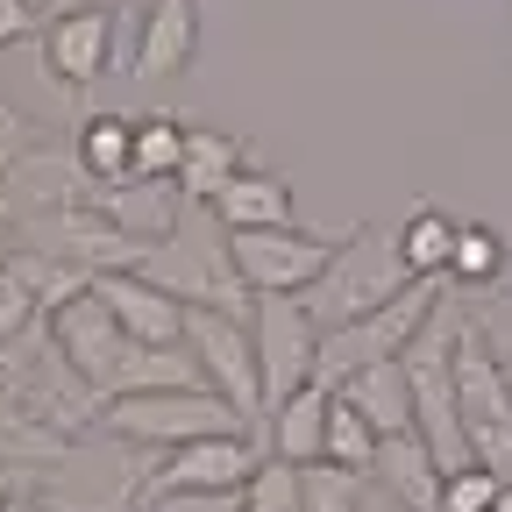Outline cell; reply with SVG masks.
Listing matches in <instances>:
<instances>
[{"mask_svg":"<svg viewBox=\"0 0 512 512\" xmlns=\"http://www.w3.org/2000/svg\"><path fill=\"white\" fill-rule=\"evenodd\" d=\"M512 264V249L491 221H463L456 228V256H448V285H463V292H491Z\"/></svg>","mask_w":512,"mask_h":512,"instance_id":"obj_24","label":"cell"},{"mask_svg":"<svg viewBox=\"0 0 512 512\" xmlns=\"http://www.w3.org/2000/svg\"><path fill=\"white\" fill-rule=\"evenodd\" d=\"M242 505L249 512H306V470L264 448V463H256L249 484H242Z\"/></svg>","mask_w":512,"mask_h":512,"instance_id":"obj_25","label":"cell"},{"mask_svg":"<svg viewBox=\"0 0 512 512\" xmlns=\"http://www.w3.org/2000/svg\"><path fill=\"white\" fill-rule=\"evenodd\" d=\"M335 392L377 427V434H413V377H406V356H384V363H363L356 377H342Z\"/></svg>","mask_w":512,"mask_h":512,"instance_id":"obj_18","label":"cell"},{"mask_svg":"<svg viewBox=\"0 0 512 512\" xmlns=\"http://www.w3.org/2000/svg\"><path fill=\"white\" fill-rule=\"evenodd\" d=\"M256 463H264V441H249V427L178 441V448H164V463L143 477V505L171 498V491H235V484H249Z\"/></svg>","mask_w":512,"mask_h":512,"instance_id":"obj_12","label":"cell"},{"mask_svg":"<svg viewBox=\"0 0 512 512\" xmlns=\"http://www.w3.org/2000/svg\"><path fill=\"white\" fill-rule=\"evenodd\" d=\"M249 427L214 384H164V392H128L107 399L100 434L107 441H136V448H178V441H200V434H235Z\"/></svg>","mask_w":512,"mask_h":512,"instance_id":"obj_4","label":"cell"},{"mask_svg":"<svg viewBox=\"0 0 512 512\" xmlns=\"http://www.w3.org/2000/svg\"><path fill=\"white\" fill-rule=\"evenodd\" d=\"M36 320H50V313H43V299L29 292V278H22L15 264H0V349H8L15 335H29Z\"/></svg>","mask_w":512,"mask_h":512,"instance_id":"obj_29","label":"cell"},{"mask_svg":"<svg viewBox=\"0 0 512 512\" xmlns=\"http://www.w3.org/2000/svg\"><path fill=\"white\" fill-rule=\"evenodd\" d=\"M498 484H505V477L470 456V463H456V470L441 477V512H491V505H498Z\"/></svg>","mask_w":512,"mask_h":512,"instance_id":"obj_28","label":"cell"},{"mask_svg":"<svg viewBox=\"0 0 512 512\" xmlns=\"http://www.w3.org/2000/svg\"><path fill=\"white\" fill-rule=\"evenodd\" d=\"M221 228H285V221H299L292 214V185L278 178V171H256V164H242L221 192H214V207H207Z\"/></svg>","mask_w":512,"mask_h":512,"instance_id":"obj_19","label":"cell"},{"mask_svg":"<svg viewBox=\"0 0 512 512\" xmlns=\"http://www.w3.org/2000/svg\"><path fill=\"white\" fill-rule=\"evenodd\" d=\"M143 512H249V505L235 484V491H171V498H150Z\"/></svg>","mask_w":512,"mask_h":512,"instance_id":"obj_30","label":"cell"},{"mask_svg":"<svg viewBox=\"0 0 512 512\" xmlns=\"http://www.w3.org/2000/svg\"><path fill=\"white\" fill-rule=\"evenodd\" d=\"M121 43V8H50V22L36 29V57L64 93H86L93 79H107Z\"/></svg>","mask_w":512,"mask_h":512,"instance_id":"obj_11","label":"cell"},{"mask_svg":"<svg viewBox=\"0 0 512 512\" xmlns=\"http://www.w3.org/2000/svg\"><path fill=\"white\" fill-rule=\"evenodd\" d=\"M491 512H512V477L498 484V505H491Z\"/></svg>","mask_w":512,"mask_h":512,"instance_id":"obj_36","label":"cell"},{"mask_svg":"<svg viewBox=\"0 0 512 512\" xmlns=\"http://www.w3.org/2000/svg\"><path fill=\"white\" fill-rule=\"evenodd\" d=\"M456 384H463L470 456L491 463L498 477H512V370L498 363V349L477 320H463V335H456Z\"/></svg>","mask_w":512,"mask_h":512,"instance_id":"obj_7","label":"cell"},{"mask_svg":"<svg viewBox=\"0 0 512 512\" xmlns=\"http://www.w3.org/2000/svg\"><path fill=\"white\" fill-rule=\"evenodd\" d=\"M505 370H512V363H505Z\"/></svg>","mask_w":512,"mask_h":512,"instance_id":"obj_37","label":"cell"},{"mask_svg":"<svg viewBox=\"0 0 512 512\" xmlns=\"http://www.w3.org/2000/svg\"><path fill=\"white\" fill-rule=\"evenodd\" d=\"M456 228H463V221H448L434 200H413V214L399 221V256H406V271H413V278H448Z\"/></svg>","mask_w":512,"mask_h":512,"instance_id":"obj_23","label":"cell"},{"mask_svg":"<svg viewBox=\"0 0 512 512\" xmlns=\"http://www.w3.org/2000/svg\"><path fill=\"white\" fill-rule=\"evenodd\" d=\"M200 57V0H150L136 22V50H128V72L143 86H164L178 72H192Z\"/></svg>","mask_w":512,"mask_h":512,"instance_id":"obj_13","label":"cell"},{"mask_svg":"<svg viewBox=\"0 0 512 512\" xmlns=\"http://www.w3.org/2000/svg\"><path fill=\"white\" fill-rule=\"evenodd\" d=\"M93 292L114 306V320L128 335H143V342H164V349H178L185 342V299L164 285V278H150V271H100L93 278Z\"/></svg>","mask_w":512,"mask_h":512,"instance_id":"obj_15","label":"cell"},{"mask_svg":"<svg viewBox=\"0 0 512 512\" xmlns=\"http://www.w3.org/2000/svg\"><path fill=\"white\" fill-rule=\"evenodd\" d=\"M72 143H79V164L93 171V185L136 178V121L128 114H86Z\"/></svg>","mask_w":512,"mask_h":512,"instance_id":"obj_22","label":"cell"},{"mask_svg":"<svg viewBox=\"0 0 512 512\" xmlns=\"http://www.w3.org/2000/svg\"><path fill=\"white\" fill-rule=\"evenodd\" d=\"M8 214H43V207H64V200H86L93 192V171L79 164V143H36L22 150L8 171Z\"/></svg>","mask_w":512,"mask_h":512,"instance_id":"obj_14","label":"cell"},{"mask_svg":"<svg viewBox=\"0 0 512 512\" xmlns=\"http://www.w3.org/2000/svg\"><path fill=\"white\" fill-rule=\"evenodd\" d=\"M8 512H57V505H43V498H29V491H22V498H15Z\"/></svg>","mask_w":512,"mask_h":512,"instance_id":"obj_35","label":"cell"},{"mask_svg":"<svg viewBox=\"0 0 512 512\" xmlns=\"http://www.w3.org/2000/svg\"><path fill=\"white\" fill-rule=\"evenodd\" d=\"M15 491H29V484H22V470H8V463H0V512L15 505Z\"/></svg>","mask_w":512,"mask_h":512,"instance_id":"obj_33","label":"cell"},{"mask_svg":"<svg viewBox=\"0 0 512 512\" xmlns=\"http://www.w3.org/2000/svg\"><path fill=\"white\" fill-rule=\"evenodd\" d=\"M406 285H413V271H406V256H399V228L363 221V228L342 235L335 264L306 285V306H313L320 328H342V320H356V313H370L384 299H399Z\"/></svg>","mask_w":512,"mask_h":512,"instance_id":"obj_3","label":"cell"},{"mask_svg":"<svg viewBox=\"0 0 512 512\" xmlns=\"http://www.w3.org/2000/svg\"><path fill=\"white\" fill-rule=\"evenodd\" d=\"M185 136H192L185 121H171V114H143V121H136V178H178V164H185Z\"/></svg>","mask_w":512,"mask_h":512,"instance_id":"obj_26","label":"cell"},{"mask_svg":"<svg viewBox=\"0 0 512 512\" xmlns=\"http://www.w3.org/2000/svg\"><path fill=\"white\" fill-rule=\"evenodd\" d=\"M242 150L249 143L228 136V128H192V136H185V164H178V192H185L192 207H214V192L249 164Z\"/></svg>","mask_w":512,"mask_h":512,"instance_id":"obj_21","label":"cell"},{"mask_svg":"<svg viewBox=\"0 0 512 512\" xmlns=\"http://www.w3.org/2000/svg\"><path fill=\"white\" fill-rule=\"evenodd\" d=\"M456 335H463V306L441 299L427 313V328L406 342V377H413V420L420 441L441 456V470L470 463V434H463V384H456Z\"/></svg>","mask_w":512,"mask_h":512,"instance_id":"obj_2","label":"cell"},{"mask_svg":"<svg viewBox=\"0 0 512 512\" xmlns=\"http://www.w3.org/2000/svg\"><path fill=\"white\" fill-rule=\"evenodd\" d=\"M50 335H57V349L72 356V370L93 384L100 399L164 392V384H207L200 356H192L185 342H178V349H164V342L128 335L121 320H114V306H107L93 285H86V292H72V299L50 313Z\"/></svg>","mask_w":512,"mask_h":512,"instance_id":"obj_1","label":"cell"},{"mask_svg":"<svg viewBox=\"0 0 512 512\" xmlns=\"http://www.w3.org/2000/svg\"><path fill=\"white\" fill-rule=\"evenodd\" d=\"M36 0H0V50H15L22 36H36Z\"/></svg>","mask_w":512,"mask_h":512,"instance_id":"obj_32","label":"cell"},{"mask_svg":"<svg viewBox=\"0 0 512 512\" xmlns=\"http://www.w3.org/2000/svg\"><path fill=\"white\" fill-rule=\"evenodd\" d=\"M15 242H29V249H43V256H57V264H79V271H143L150 264V249L157 242H143V235H128L93 192L86 200H64V207H43V214H22L15 221Z\"/></svg>","mask_w":512,"mask_h":512,"instance_id":"obj_5","label":"cell"},{"mask_svg":"<svg viewBox=\"0 0 512 512\" xmlns=\"http://www.w3.org/2000/svg\"><path fill=\"white\" fill-rule=\"evenodd\" d=\"M185 349L200 356L207 384H214L242 420H264V370H256V342H249V320L242 313L192 306L185 313Z\"/></svg>","mask_w":512,"mask_h":512,"instance_id":"obj_10","label":"cell"},{"mask_svg":"<svg viewBox=\"0 0 512 512\" xmlns=\"http://www.w3.org/2000/svg\"><path fill=\"white\" fill-rule=\"evenodd\" d=\"M377 448H384V434L335 392V413H328V463H349V470H377Z\"/></svg>","mask_w":512,"mask_h":512,"instance_id":"obj_27","label":"cell"},{"mask_svg":"<svg viewBox=\"0 0 512 512\" xmlns=\"http://www.w3.org/2000/svg\"><path fill=\"white\" fill-rule=\"evenodd\" d=\"M328 413H335V384H299L264 413V448L285 463H320L328 456Z\"/></svg>","mask_w":512,"mask_h":512,"instance_id":"obj_16","label":"cell"},{"mask_svg":"<svg viewBox=\"0 0 512 512\" xmlns=\"http://www.w3.org/2000/svg\"><path fill=\"white\" fill-rule=\"evenodd\" d=\"M342 235H349V228H342ZM342 235L285 221V228H228V249H235L249 292H306L320 271L335 264Z\"/></svg>","mask_w":512,"mask_h":512,"instance_id":"obj_9","label":"cell"},{"mask_svg":"<svg viewBox=\"0 0 512 512\" xmlns=\"http://www.w3.org/2000/svg\"><path fill=\"white\" fill-rule=\"evenodd\" d=\"M50 8H128V0H50Z\"/></svg>","mask_w":512,"mask_h":512,"instance_id":"obj_34","label":"cell"},{"mask_svg":"<svg viewBox=\"0 0 512 512\" xmlns=\"http://www.w3.org/2000/svg\"><path fill=\"white\" fill-rule=\"evenodd\" d=\"M36 143H43V128H36L22 107H8V100H0V171H8L22 150H36Z\"/></svg>","mask_w":512,"mask_h":512,"instance_id":"obj_31","label":"cell"},{"mask_svg":"<svg viewBox=\"0 0 512 512\" xmlns=\"http://www.w3.org/2000/svg\"><path fill=\"white\" fill-rule=\"evenodd\" d=\"M249 342H256V370H264V413L285 392L313 384V370H320V320H313L306 292H256Z\"/></svg>","mask_w":512,"mask_h":512,"instance_id":"obj_8","label":"cell"},{"mask_svg":"<svg viewBox=\"0 0 512 512\" xmlns=\"http://www.w3.org/2000/svg\"><path fill=\"white\" fill-rule=\"evenodd\" d=\"M377 477L392 484L413 512H441V456L420 441V427L413 434H384V448H377Z\"/></svg>","mask_w":512,"mask_h":512,"instance_id":"obj_20","label":"cell"},{"mask_svg":"<svg viewBox=\"0 0 512 512\" xmlns=\"http://www.w3.org/2000/svg\"><path fill=\"white\" fill-rule=\"evenodd\" d=\"M150 278H164L185 306H221V313H256V292H249V278H242V264H235V249H228V228L207 214V228H192V221H178L157 249H150V264H143Z\"/></svg>","mask_w":512,"mask_h":512,"instance_id":"obj_6","label":"cell"},{"mask_svg":"<svg viewBox=\"0 0 512 512\" xmlns=\"http://www.w3.org/2000/svg\"><path fill=\"white\" fill-rule=\"evenodd\" d=\"M93 200H100L128 235H143V242H164V235L192 214V200L178 192V178H114V185H93Z\"/></svg>","mask_w":512,"mask_h":512,"instance_id":"obj_17","label":"cell"}]
</instances>
